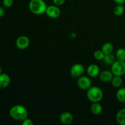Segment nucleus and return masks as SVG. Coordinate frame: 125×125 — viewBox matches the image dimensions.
<instances>
[{
    "instance_id": "1",
    "label": "nucleus",
    "mask_w": 125,
    "mask_h": 125,
    "mask_svg": "<svg viewBox=\"0 0 125 125\" xmlns=\"http://www.w3.org/2000/svg\"><path fill=\"white\" fill-rule=\"evenodd\" d=\"M9 115L12 118L16 121L23 122L28 118V112L24 106L21 104L14 105L9 111Z\"/></svg>"
},
{
    "instance_id": "2",
    "label": "nucleus",
    "mask_w": 125,
    "mask_h": 125,
    "mask_svg": "<svg viewBox=\"0 0 125 125\" xmlns=\"http://www.w3.org/2000/svg\"><path fill=\"white\" fill-rule=\"evenodd\" d=\"M47 5L43 0H31L29 2V9L34 15H41L45 13Z\"/></svg>"
},
{
    "instance_id": "3",
    "label": "nucleus",
    "mask_w": 125,
    "mask_h": 125,
    "mask_svg": "<svg viewBox=\"0 0 125 125\" xmlns=\"http://www.w3.org/2000/svg\"><path fill=\"white\" fill-rule=\"evenodd\" d=\"M103 92L98 86H92L87 91V97L92 103L100 102L103 98Z\"/></svg>"
},
{
    "instance_id": "4",
    "label": "nucleus",
    "mask_w": 125,
    "mask_h": 125,
    "mask_svg": "<svg viewBox=\"0 0 125 125\" xmlns=\"http://www.w3.org/2000/svg\"><path fill=\"white\" fill-rule=\"evenodd\" d=\"M111 71L114 76H122L125 74V62L116 60L111 67Z\"/></svg>"
},
{
    "instance_id": "5",
    "label": "nucleus",
    "mask_w": 125,
    "mask_h": 125,
    "mask_svg": "<svg viewBox=\"0 0 125 125\" xmlns=\"http://www.w3.org/2000/svg\"><path fill=\"white\" fill-rule=\"evenodd\" d=\"M84 72H85V68L83 65H82L81 63H75L71 67L70 73V75L73 78L78 79V78L84 74Z\"/></svg>"
},
{
    "instance_id": "6",
    "label": "nucleus",
    "mask_w": 125,
    "mask_h": 125,
    "mask_svg": "<svg viewBox=\"0 0 125 125\" xmlns=\"http://www.w3.org/2000/svg\"><path fill=\"white\" fill-rule=\"evenodd\" d=\"M77 85L79 89L84 90H87L89 88L92 86V81L90 77L83 75L78 78Z\"/></svg>"
},
{
    "instance_id": "7",
    "label": "nucleus",
    "mask_w": 125,
    "mask_h": 125,
    "mask_svg": "<svg viewBox=\"0 0 125 125\" xmlns=\"http://www.w3.org/2000/svg\"><path fill=\"white\" fill-rule=\"evenodd\" d=\"M45 13L50 18L52 19H56L59 18L61 15V11L59 8V6L56 5H51L47 7Z\"/></svg>"
},
{
    "instance_id": "8",
    "label": "nucleus",
    "mask_w": 125,
    "mask_h": 125,
    "mask_svg": "<svg viewBox=\"0 0 125 125\" xmlns=\"http://www.w3.org/2000/svg\"><path fill=\"white\" fill-rule=\"evenodd\" d=\"M30 44V40L26 35H21L17 38L16 40L15 45L17 48L20 50H25L28 48Z\"/></svg>"
},
{
    "instance_id": "9",
    "label": "nucleus",
    "mask_w": 125,
    "mask_h": 125,
    "mask_svg": "<svg viewBox=\"0 0 125 125\" xmlns=\"http://www.w3.org/2000/svg\"><path fill=\"white\" fill-rule=\"evenodd\" d=\"M87 73L90 78H96L100 73V69L96 64H91L87 68Z\"/></svg>"
},
{
    "instance_id": "10",
    "label": "nucleus",
    "mask_w": 125,
    "mask_h": 125,
    "mask_svg": "<svg viewBox=\"0 0 125 125\" xmlns=\"http://www.w3.org/2000/svg\"><path fill=\"white\" fill-rule=\"evenodd\" d=\"M114 76V75L111 70H104L100 72L99 74V79L103 83H109L111 81Z\"/></svg>"
},
{
    "instance_id": "11",
    "label": "nucleus",
    "mask_w": 125,
    "mask_h": 125,
    "mask_svg": "<svg viewBox=\"0 0 125 125\" xmlns=\"http://www.w3.org/2000/svg\"><path fill=\"white\" fill-rule=\"evenodd\" d=\"M11 79L7 73H2L0 74V89L7 88L10 84Z\"/></svg>"
},
{
    "instance_id": "12",
    "label": "nucleus",
    "mask_w": 125,
    "mask_h": 125,
    "mask_svg": "<svg viewBox=\"0 0 125 125\" xmlns=\"http://www.w3.org/2000/svg\"><path fill=\"white\" fill-rule=\"evenodd\" d=\"M60 121L65 125H70L73 121V115L68 112H64L60 115Z\"/></svg>"
},
{
    "instance_id": "13",
    "label": "nucleus",
    "mask_w": 125,
    "mask_h": 125,
    "mask_svg": "<svg viewBox=\"0 0 125 125\" xmlns=\"http://www.w3.org/2000/svg\"><path fill=\"white\" fill-rule=\"evenodd\" d=\"M90 111L93 114L99 115L103 112V107L100 104V102L92 103L90 106Z\"/></svg>"
},
{
    "instance_id": "14",
    "label": "nucleus",
    "mask_w": 125,
    "mask_h": 125,
    "mask_svg": "<svg viewBox=\"0 0 125 125\" xmlns=\"http://www.w3.org/2000/svg\"><path fill=\"white\" fill-rule=\"evenodd\" d=\"M116 121L120 125H125V108L118 111L116 114Z\"/></svg>"
},
{
    "instance_id": "15",
    "label": "nucleus",
    "mask_w": 125,
    "mask_h": 125,
    "mask_svg": "<svg viewBox=\"0 0 125 125\" xmlns=\"http://www.w3.org/2000/svg\"><path fill=\"white\" fill-rule=\"evenodd\" d=\"M101 50L104 53V54L112 53L114 51V45L111 42H106L103 45Z\"/></svg>"
},
{
    "instance_id": "16",
    "label": "nucleus",
    "mask_w": 125,
    "mask_h": 125,
    "mask_svg": "<svg viewBox=\"0 0 125 125\" xmlns=\"http://www.w3.org/2000/svg\"><path fill=\"white\" fill-rule=\"evenodd\" d=\"M116 98L119 102L125 103V87L120 88L116 93Z\"/></svg>"
},
{
    "instance_id": "17",
    "label": "nucleus",
    "mask_w": 125,
    "mask_h": 125,
    "mask_svg": "<svg viewBox=\"0 0 125 125\" xmlns=\"http://www.w3.org/2000/svg\"><path fill=\"white\" fill-rule=\"evenodd\" d=\"M111 82L114 87L120 88L123 84V79L120 76H114Z\"/></svg>"
},
{
    "instance_id": "18",
    "label": "nucleus",
    "mask_w": 125,
    "mask_h": 125,
    "mask_svg": "<svg viewBox=\"0 0 125 125\" xmlns=\"http://www.w3.org/2000/svg\"><path fill=\"white\" fill-rule=\"evenodd\" d=\"M103 61H104V62L106 64L109 65H112L114 63V62L116 61V57L112 53L105 54Z\"/></svg>"
},
{
    "instance_id": "19",
    "label": "nucleus",
    "mask_w": 125,
    "mask_h": 125,
    "mask_svg": "<svg viewBox=\"0 0 125 125\" xmlns=\"http://www.w3.org/2000/svg\"><path fill=\"white\" fill-rule=\"evenodd\" d=\"M114 14L117 17L122 15L125 12V7L122 4H117L114 8Z\"/></svg>"
},
{
    "instance_id": "20",
    "label": "nucleus",
    "mask_w": 125,
    "mask_h": 125,
    "mask_svg": "<svg viewBox=\"0 0 125 125\" xmlns=\"http://www.w3.org/2000/svg\"><path fill=\"white\" fill-rule=\"evenodd\" d=\"M115 57L117 60L125 62V49L123 48H118L116 51Z\"/></svg>"
},
{
    "instance_id": "21",
    "label": "nucleus",
    "mask_w": 125,
    "mask_h": 125,
    "mask_svg": "<svg viewBox=\"0 0 125 125\" xmlns=\"http://www.w3.org/2000/svg\"><path fill=\"white\" fill-rule=\"evenodd\" d=\"M105 54L102 51V50H96L94 52V58L97 61H101V60L103 59L104 57Z\"/></svg>"
},
{
    "instance_id": "22",
    "label": "nucleus",
    "mask_w": 125,
    "mask_h": 125,
    "mask_svg": "<svg viewBox=\"0 0 125 125\" xmlns=\"http://www.w3.org/2000/svg\"><path fill=\"white\" fill-rule=\"evenodd\" d=\"M2 4L5 7L9 8L13 4V0H2Z\"/></svg>"
},
{
    "instance_id": "23",
    "label": "nucleus",
    "mask_w": 125,
    "mask_h": 125,
    "mask_svg": "<svg viewBox=\"0 0 125 125\" xmlns=\"http://www.w3.org/2000/svg\"><path fill=\"white\" fill-rule=\"evenodd\" d=\"M22 125H34V122L31 120L30 118H26L25 120L22 122Z\"/></svg>"
},
{
    "instance_id": "24",
    "label": "nucleus",
    "mask_w": 125,
    "mask_h": 125,
    "mask_svg": "<svg viewBox=\"0 0 125 125\" xmlns=\"http://www.w3.org/2000/svg\"><path fill=\"white\" fill-rule=\"evenodd\" d=\"M66 0H52L54 4L56 5L57 6H60L63 5L65 3Z\"/></svg>"
},
{
    "instance_id": "25",
    "label": "nucleus",
    "mask_w": 125,
    "mask_h": 125,
    "mask_svg": "<svg viewBox=\"0 0 125 125\" xmlns=\"http://www.w3.org/2000/svg\"><path fill=\"white\" fill-rule=\"evenodd\" d=\"M5 13H6V11H5L4 8L0 6V18L3 17L5 15Z\"/></svg>"
},
{
    "instance_id": "26",
    "label": "nucleus",
    "mask_w": 125,
    "mask_h": 125,
    "mask_svg": "<svg viewBox=\"0 0 125 125\" xmlns=\"http://www.w3.org/2000/svg\"><path fill=\"white\" fill-rule=\"evenodd\" d=\"M114 2H115L117 4H122L123 5L125 4V0H113Z\"/></svg>"
},
{
    "instance_id": "27",
    "label": "nucleus",
    "mask_w": 125,
    "mask_h": 125,
    "mask_svg": "<svg viewBox=\"0 0 125 125\" xmlns=\"http://www.w3.org/2000/svg\"><path fill=\"white\" fill-rule=\"evenodd\" d=\"M76 37V34L75 33H74V32L71 33L70 35V37L72 38V39H73V38H75Z\"/></svg>"
},
{
    "instance_id": "28",
    "label": "nucleus",
    "mask_w": 125,
    "mask_h": 125,
    "mask_svg": "<svg viewBox=\"0 0 125 125\" xmlns=\"http://www.w3.org/2000/svg\"><path fill=\"white\" fill-rule=\"evenodd\" d=\"M2 73V68L1 67V66H0V74Z\"/></svg>"
},
{
    "instance_id": "29",
    "label": "nucleus",
    "mask_w": 125,
    "mask_h": 125,
    "mask_svg": "<svg viewBox=\"0 0 125 125\" xmlns=\"http://www.w3.org/2000/svg\"><path fill=\"white\" fill-rule=\"evenodd\" d=\"M71 1H73V0H71Z\"/></svg>"
}]
</instances>
